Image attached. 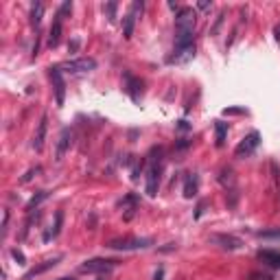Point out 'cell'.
Wrapping results in <instances>:
<instances>
[{
  "label": "cell",
  "mask_w": 280,
  "mask_h": 280,
  "mask_svg": "<svg viewBox=\"0 0 280 280\" xmlns=\"http://www.w3.org/2000/svg\"><path fill=\"white\" fill-rule=\"evenodd\" d=\"M162 276H164V269L160 267V269H158V271L154 273V280H162Z\"/></svg>",
  "instance_id": "cell-27"
},
{
  "label": "cell",
  "mask_w": 280,
  "mask_h": 280,
  "mask_svg": "<svg viewBox=\"0 0 280 280\" xmlns=\"http://www.w3.org/2000/svg\"><path fill=\"white\" fill-rule=\"evenodd\" d=\"M160 177H162V160H160V156L156 158V149H154V151H151V158H149V164H147V186H145L149 197L158 195Z\"/></svg>",
  "instance_id": "cell-2"
},
{
  "label": "cell",
  "mask_w": 280,
  "mask_h": 280,
  "mask_svg": "<svg viewBox=\"0 0 280 280\" xmlns=\"http://www.w3.org/2000/svg\"><path fill=\"white\" fill-rule=\"evenodd\" d=\"M42 16H44V5H42V3H33V5H31V14H29V18H31V24H33V27H40Z\"/></svg>",
  "instance_id": "cell-18"
},
{
  "label": "cell",
  "mask_w": 280,
  "mask_h": 280,
  "mask_svg": "<svg viewBox=\"0 0 280 280\" xmlns=\"http://www.w3.org/2000/svg\"><path fill=\"white\" fill-rule=\"evenodd\" d=\"M11 256H14V258H16L20 265H24V260H27V258H24V254H22L20 250H11Z\"/></svg>",
  "instance_id": "cell-23"
},
{
  "label": "cell",
  "mask_w": 280,
  "mask_h": 280,
  "mask_svg": "<svg viewBox=\"0 0 280 280\" xmlns=\"http://www.w3.org/2000/svg\"><path fill=\"white\" fill-rule=\"evenodd\" d=\"M151 245H154V239H147V237H118L107 241L105 247L116 252H131V250H147Z\"/></svg>",
  "instance_id": "cell-1"
},
{
  "label": "cell",
  "mask_w": 280,
  "mask_h": 280,
  "mask_svg": "<svg viewBox=\"0 0 280 280\" xmlns=\"http://www.w3.org/2000/svg\"><path fill=\"white\" fill-rule=\"evenodd\" d=\"M61 73H70V75H86L92 73L97 68V59L92 57H79V59H68L66 63H61Z\"/></svg>",
  "instance_id": "cell-4"
},
{
  "label": "cell",
  "mask_w": 280,
  "mask_h": 280,
  "mask_svg": "<svg viewBox=\"0 0 280 280\" xmlns=\"http://www.w3.org/2000/svg\"><path fill=\"white\" fill-rule=\"evenodd\" d=\"M215 131H217V147H224L226 136H228V125L217 120V123H215Z\"/></svg>",
  "instance_id": "cell-19"
},
{
  "label": "cell",
  "mask_w": 280,
  "mask_h": 280,
  "mask_svg": "<svg viewBox=\"0 0 280 280\" xmlns=\"http://www.w3.org/2000/svg\"><path fill=\"white\" fill-rule=\"evenodd\" d=\"M258 258L263 260L265 265L273 267V269H280V252H276V250H260Z\"/></svg>",
  "instance_id": "cell-15"
},
{
  "label": "cell",
  "mask_w": 280,
  "mask_h": 280,
  "mask_svg": "<svg viewBox=\"0 0 280 280\" xmlns=\"http://www.w3.org/2000/svg\"><path fill=\"white\" fill-rule=\"evenodd\" d=\"M48 70H50V81H53V90H55V103L61 107L63 99H66V81H63L61 68L53 66V68H48Z\"/></svg>",
  "instance_id": "cell-6"
},
{
  "label": "cell",
  "mask_w": 280,
  "mask_h": 280,
  "mask_svg": "<svg viewBox=\"0 0 280 280\" xmlns=\"http://www.w3.org/2000/svg\"><path fill=\"white\" fill-rule=\"evenodd\" d=\"M197 188H199V177L195 173H188L186 175V182H184V197H195L197 195Z\"/></svg>",
  "instance_id": "cell-16"
},
{
  "label": "cell",
  "mask_w": 280,
  "mask_h": 280,
  "mask_svg": "<svg viewBox=\"0 0 280 280\" xmlns=\"http://www.w3.org/2000/svg\"><path fill=\"white\" fill-rule=\"evenodd\" d=\"M61 31H63V18L57 14L55 20H53V27H50V31H48V46H50V48H55L57 44H59V40H61Z\"/></svg>",
  "instance_id": "cell-11"
},
{
  "label": "cell",
  "mask_w": 280,
  "mask_h": 280,
  "mask_svg": "<svg viewBox=\"0 0 280 280\" xmlns=\"http://www.w3.org/2000/svg\"><path fill=\"white\" fill-rule=\"evenodd\" d=\"M258 143H260V133H258V131H250V133H247V136L239 143V147L234 149V156H237V158H245V156L254 154V149L258 147Z\"/></svg>",
  "instance_id": "cell-8"
},
{
  "label": "cell",
  "mask_w": 280,
  "mask_h": 280,
  "mask_svg": "<svg viewBox=\"0 0 280 280\" xmlns=\"http://www.w3.org/2000/svg\"><path fill=\"white\" fill-rule=\"evenodd\" d=\"M40 171H42L40 167H35V169H29V171H27V173H24V175H22V184H27V182H31V180H33V177H35L37 173H40Z\"/></svg>",
  "instance_id": "cell-21"
},
{
  "label": "cell",
  "mask_w": 280,
  "mask_h": 280,
  "mask_svg": "<svg viewBox=\"0 0 280 280\" xmlns=\"http://www.w3.org/2000/svg\"><path fill=\"white\" fill-rule=\"evenodd\" d=\"M143 7H145V3H133L131 9L127 11V16L123 18V35H125V40H131L133 24H136V16H138V11H143Z\"/></svg>",
  "instance_id": "cell-9"
},
{
  "label": "cell",
  "mask_w": 280,
  "mask_h": 280,
  "mask_svg": "<svg viewBox=\"0 0 280 280\" xmlns=\"http://www.w3.org/2000/svg\"><path fill=\"white\" fill-rule=\"evenodd\" d=\"M79 44H81L79 40H73V42L68 44V50H77V48H79Z\"/></svg>",
  "instance_id": "cell-26"
},
{
  "label": "cell",
  "mask_w": 280,
  "mask_h": 280,
  "mask_svg": "<svg viewBox=\"0 0 280 280\" xmlns=\"http://www.w3.org/2000/svg\"><path fill=\"white\" fill-rule=\"evenodd\" d=\"M7 224H9V210H5V217H3V237L7 234Z\"/></svg>",
  "instance_id": "cell-25"
},
{
  "label": "cell",
  "mask_w": 280,
  "mask_h": 280,
  "mask_svg": "<svg viewBox=\"0 0 280 280\" xmlns=\"http://www.w3.org/2000/svg\"><path fill=\"white\" fill-rule=\"evenodd\" d=\"M118 265L116 258H90L84 265H79L81 273H110Z\"/></svg>",
  "instance_id": "cell-3"
},
{
  "label": "cell",
  "mask_w": 280,
  "mask_h": 280,
  "mask_svg": "<svg viewBox=\"0 0 280 280\" xmlns=\"http://www.w3.org/2000/svg\"><path fill=\"white\" fill-rule=\"evenodd\" d=\"M97 280H110V273H99Z\"/></svg>",
  "instance_id": "cell-28"
},
{
  "label": "cell",
  "mask_w": 280,
  "mask_h": 280,
  "mask_svg": "<svg viewBox=\"0 0 280 280\" xmlns=\"http://www.w3.org/2000/svg\"><path fill=\"white\" fill-rule=\"evenodd\" d=\"M208 241L215 245H219L221 250H228V252H234V250H241V247H243V241L239 237H234V234H213Z\"/></svg>",
  "instance_id": "cell-7"
},
{
  "label": "cell",
  "mask_w": 280,
  "mask_h": 280,
  "mask_svg": "<svg viewBox=\"0 0 280 280\" xmlns=\"http://www.w3.org/2000/svg\"><path fill=\"white\" fill-rule=\"evenodd\" d=\"M46 127H48V118H46V114L40 118V125H37V131H35V136H33V149L35 151H42L44 149V138H46Z\"/></svg>",
  "instance_id": "cell-12"
},
{
  "label": "cell",
  "mask_w": 280,
  "mask_h": 280,
  "mask_svg": "<svg viewBox=\"0 0 280 280\" xmlns=\"http://www.w3.org/2000/svg\"><path fill=\"white\" fill-rule=\"evenodd\" d=\"M46 197H48V190H40V193H37V195L33 197V199L29 201L27 210H29V213H33V208H37V206H40V203H42L44 199H46Z\"/></svg>",
  "instance_id": "cell-20"
},
{
  "label": "cell",
  "mask_w": 280,
  "mask_h": 280,
  "mask_svg": "<svg viewBox=\"0 0 280 280\" xmlns=\"http://www.w3.org/2000/svg\"><path fill=\"white\" fill-rule=\"evenodd\" d=\"M59 280H75V278H59Z\"/></svg>",
  "instance_id": "cell-30"
},
{
  "label": "cell",
  "mask_w": 280,
  "mask_h": 280,
  "mask_svg": "<svg viewBox=\"0 0 280 280\" xmlns=\"http://www.w3.org/2000/svg\"><path fill=\"white\" fill-rule=\"evenodd\" d=\"M197 14L190 7H184L175 16V33H195Z\"/></svg>",
  "instance_id": "cell-5"
},
{
  "label": "cell",
  "mask_w": 280,
  "mask_h": 280,
  "mask_svg": "<svg viewBox=\"0 0 280 280\" xmlns=\"http://www.w3.org/2000/svg\"><path fill=\"white\" fill-rule=\"evenodd\" d=\"M197 7H199V9H208V7H210V3H199Z\"/></svg>",
  "instance_id": "cell-29"
},
{
  "label": "cell",
  "mask_w": 280,
  "mask_h": 280,
  "mask_svg": "<svg viewBox=\"0 0 280 280\" xmlns=\"http://www.w3.org/2000/svg\"><path fill=\"white\" fill-rule=\"evenodd\" d=\"M140 79H136L131 73H125V90H127V94L133 99V101H138L140 99V94H138V90H140Z\"/></svg>",
  "instance_id": "cell-14"
},
{
  "label": "cell",
  "mask_w": 280,
  "mask_h": 280,
  "mask_svg": "<svg viewBox=\"0 0 280 280\" xmlns=\"http://www.w3.org/2000/svg\"><path fill=\"white\" fill-rule=\"evenodd\" d=\"M258 237H280V230H260Z\"/></svg>",
  "instance_id": "cell-24"
},
{
  "label": "cell",
  "mask_w": 280,
  "mask_h": 280,
  "mask_svg": "<svg viewBox=\"0 0 280 280\" xmlns=\"http://www.w3.org/2000/svg\"><path fill=\"white\" fill-rule=\"evenodd\" d=\"M73 147V129L70 127H63L59 131V138H57V151H55V160L59 162L63 160V156H66V151Z\"/></svg>",
  "instance_id": "cell-10"
},
{
  "label": "cell",
  "mask_w": 280,
  "mask_h": 280,
  "mask_svg": "<svg viewBox=\"0 0 280 280\" xmlns=\"http://www.w3.org/2000/svg\"><path fill=\"white\" fill-rule=\"evenodd\" d=\"M105 11H107V16H110V22H114V18H116V3L105 5Z\"/></svg>",
  "instance_id": "cell-22"
},
{
  "label": "cell",
  "mask_w": 280,
  "mask_h": 280,
  "mask_svg": "<svg viewBox=\"0 0 280 280\" xmlns=\"http://www.w3.org/2000/svg\"><path fill=\"white\" fill-rule=\"evenodd\" d=\"M61 221H63V213H61V210H57V213H55V226H50L53 230H48L46 234H44V241H46V243H48L50 239H55L57 234H59V230H61Z\"/></svg>",
  "instance_id": "cell-17"
},
{
  "label": "cell",
  "mask_w": 280,
  "mask_h": 280,
  "mask_svg": "<svg viewBox=\"0 0 280 280\" xmlns=\"http://www.w3.org/2000/svg\"><path fill=\"white\" fill-rule=\"evenodd\" d=\"M59 256H57V258H50V260H44V263L42 265H37V267H33V269H29L27 273H24V276H22V280H31V278H35V276H40V273H44V271H48V269H53V267L57 265V263H59Z\"/></svg>",
  "instance_id": "cell-13"
}]
</instances>
